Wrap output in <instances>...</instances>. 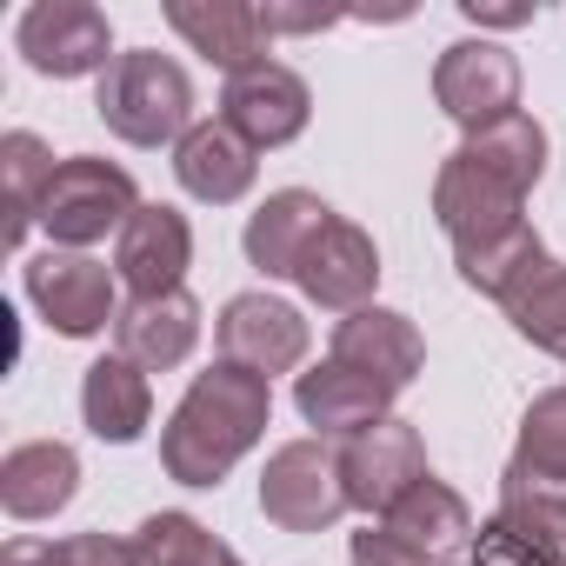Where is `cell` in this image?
Returning a JSON list of instances; mask_svg holds the SVG:
<instances>
[{"instance_id":"4fadbf2b","label":"cell","mask_w":566,"mask_h":566,"mask_svg":"<svg viewBox=\"0 0 566 566\" xmlns=\"http://www.w3.org/2000/svg\"><path fill=\"white\" fill-rule=\"evenodd\" d=\"M294 287H301L314 307H327V314H360V307H374V287H380V247H374V233L334 213L327 233L307 247Z\"/></svg>"},{"instance_id":"8992f818","label":"cell","mask_w":566,"mask_h":566,"mask_svg":"<svg viewBox=\"0 0 566 566\" xmlns=\"http://www.w3.org/2000/svg\"><path fill=\"white\" fill-rule=\"evenodd\" d=\"M14 48L48 81H81V74L114 67V28L94 0H34L14 21Z\"/></svg>"},{"instance_id":"30bf717a","label":"cell","mask_w":566,"mask_h":566,"mask_svg":"<svg viewBox=\"0 0 566 566\" xmlns=\"http://www.w3.org/2000/svg\"><path fill=\"white\" fill-rule=\"evenodd\" d=\"M520 207H526V193L506 187L493 167H480L467 147H453L433 174V220L453 247H473V240H493V233L520 227Z\"/></svg>"},{"instance_id":"f1b7e54d","label":"cell","mask_w":566,"mask_h":566,"mask_svg":"<svg viewBox=\"0 0 566 566\" xmlns=\"http://www.w3.org/2000/svg\"><path fill=\"white\" fill-rule=\"evenodd\" d=\"M506 321H513V334H520L526 347L566 360V266H546L533 287L506 307Z\"/></svg>"},{"instance_id":"1f68e13d","label":"cell","mask_w":566,"mask_h":566,"mask_svg":"<svg viewBox=\"0 0 566 566\" xmlns=\"http://www.w3.org/2000/svg\"><path fill=\"white\" fill-rule=\"evenodd\" d=\"M260 21H266V34H321V28H334L340 14H321V8H260Z\"/></svg>"},{"instance_id":"7a4b0ae2","label":"cell","mask_w":566,"mask_h":566,"mask_svg":"<svg viewBox=\"0 0 566 566\" xmlns=\"http://www.w3.org/2000/svg\"><path fill=\"white\" fill-rule=\"evenodd\" d=\"M94 114L127 147H167V140L180 147V134L193 127V81H187L180 61H167L154 48H134V54H114V67L101 74Z\"/></svg>"},{"instance_id":"484cf974","label":"cell","mask_w":566,"mask_h":566,"mask_svg":"<svg viewBox=\"0 0 566 566\" xmlns=\"http://www.w3.org/2000/svg\"><path fill=\"white\" fill-rule=\"evenodd\" d=\"M54 154H48V140L41 134H28V127H14L8 140H0V193H8V247H21L28 240V227L41 220V200H48V187H54Z\"/></svg>"},{"instance_id":"44dd1931","label":"cell","mask_w":566,"mask_h":566,"mask_svg":"<svg viewBox=\"0 0 566 566\" xmlns=\"http://www.w3.org/2000/svg\"><path fill=\"white\" fill-rule=\"evenodd\" d=\"M81 493V453L67 440H21L0 460V506L14 520H54Z\"/></svg>"},{"instance_id":"4316f807","label":"cell","mask_w":566,"mask_h":566,"mask_svg":"<svg viewBox=\"0 0 566 566\" xmlns=\"http://www.w3.org/2000/svg\"><path fill=\"white\" fill-rule=\"evenodd\" d=\"M467 154H473L480 167H493L506 187L533 193V187H539V174H546V127H539L533 114H506V120H493V127L467 134Z\"/></svg>"},{"instance_id":"2e32d148","label":"cell","mask_w":566,"mask_h":566,"mask_svg":"<svg viewBox=\"0 0 566 566\" xmlns=\"http://www.w3.org/2000/svg\"><path fill=\"white\" fill-rule=\"evenodd\" d=\"M167 28L193 54H207L227 81L273 54V34H266L260 8H247V0H167Z\"/></svg>"},{"instance_id":"6da1fadb","label":"cell","mask_w":566,"mask_h":566,"mask_svg":"<svg viewBox=\"0 0 566 566\" xmlns=\"http://www.w3.org/2000/svg\"><path fill=\"white\" fill-rule=\"evenodd\" d=\"M273 420V387L233 360H213L207 374H193V387L180 394V407L167 413L160 433V467L180 486H220L233 473L240 453L260 447Z\"/></svg>"},{"instance_id":"d6986e66","label":"cell","mask_w":566,"mask_h":566,"mask_svg":"<svg viewBox=\"0 0 566 566\" xmlns=\"http://www.w3.org/2000/svg\"><path fill=\"white\" fill-rule=\"evenodd\" d=\"M253 174H260V147L240 140L227 120H193L174 147V180L207 200V207H233L253 193Z\"/></svg>"},{"instance_id":"f546056e","label":"cell","mask_w":566,"mask_h":566,"mask_svg":"<svg viewBox=\"0 0 566 566\" xmlns=\"http://www.w3.org/2000/svg\"><path fill=\"white\" fill-rule=\"evenodd\" d=\"M48 566H147V559H140V539L67 533V539H48Z\"/></svg>"},{"instance_id":"83f0119b","label":"cell","mask_w":566,"mask_h":566,"mask_svg":"<svg viewBox=\"0 0 566 566\" xmlns=\"http://www.w3.org/2000/svg\"><path fill=\"white\" fill-rule=\"evenodd\" d=\"M134 539H140L147 566H240V553L227 539H213L193 513H147Z\"/></svg>"},{"instance_id":"ac0fdd59","label":"cell","mask_w":566,"mask_h":566,"mask_svg":"<svg viewBox=\"0 0 566 566\" xmlns=\"http://www.w3.org/2000/svg\"><path fill=\"white\" fill-rule=\"evenodd\" d=\"M294 407L314 427V440H354L380 420H394V394L367 374H354L347 360H321L294 380Z\"/></svg>"},{"instance_id":"7c38bea8","label":"cell","mask_w":566,"mask_h":566,"mask_svg":"<svg viewBox=\"0 0 566 566\" xmlns=\"http://www.w3.org/2000/svg\"><path fill=\"white\" fill-rule=\"evenodd\" d=\"M340 480H347V506L387 520V506L427 480V447L407 420H380L340 447Z\"/></svg>"},{"instance_id":"ba28073f","label":"cell","mask_w":566,"mask_h":566,"mask_svg":"<svg viewBox=\"0 0 566 566\" xmlns=\"http://www.w3.org/2000/svg\"><path fill=\"white\" fill-rule=\"evenodd\" d=\"M473 566H566V493L500 486V513L473 533Z\"/></svg>"},{"instance_id":"d4e9b609","label":"cell","mask_w":566,"mask_h":566,"mask_svg":"<svg viewBox=\"0 0 566 566\" xmlns=\"http://www.w3.org/2000/svg\"><path fill=\"white\" fill-rule=\"evenodd\" d=\"M500 486H539V493H566V387L533 394L513 460L500 473Z\"/></svg>"},{"instance_id":"e0dca14e","label":"cell","mask_w":566,"mask_h":566,"mask_svg":"<svg viewBox=\"0 0 566 566\" xmlns=\"http://www.w3.org/2000/svg\"><path fill=\"white\" fill-rule=\"evenodd\" d=\"M334 360H347L354 374L380 380L387 394H407V387L420 380V367H427V340H420V327H413L407 314H394V307H360V314H347V321L334 327Z\"/></svg>"},{"instance_id":"277c9868","label":"cell","mask_w":566,"mask_h":566,"mask_svg":"<svg viewBox=\"0 0 566 566\" xmlns=\"http://www.w3.org/2000/svg\"><path fill=\"white\" fill-rule=\"evenodd\" d=\"M21 287L34 301V314L61 334V340H94L101 327L120 321V273L94 253H67V247H48L28 260L21 273Z\"/></svg>"},{"instance_id":"836d02e7","label":"cell","mask_w":566,"mask_h":566,"mask_svg":"<svg viewBox=\"0 0 566 566\" xmlns=\"http://www.w3.org/2000/svg\"><path fill=\"white\" fill-rule=\"evenodd\" d=\"M0 566H48V539H8Z\"/></svg>"},{"instance_id":"cb8c5ba5","label":"cell","mask_w":566,"mask_h":566,"mask_svg":"<svg viewBox=\"0 0 566 566\" xmlns=\"http://www.w3.org/2000/svg\"><path fill=\"white\" fill-rule=\"evenodd\" d=\"M387 533H400L413 553H427V559H453L460 546H473V513H467V500L447 486V480H420L413 493H400L394 506H387V520H380Z\"/></svg>"},{"instance_id":"5bb4252c","label":"cell","mask_w":566,"mask_h":566,"mask_svg":"<svg viewBox=\"0 0 566 566\" xmlns=\"http://www.w3.org/2000/svg\"><path fill=\"white\" fill-rule=\"evenodd\" d=\"M327 220H334V207H327L321 193H307V187L266 193V200L247 213V233H240L247 266H260L266 280H301V260H307V247L327 233Z\"/></svg>"},{"instance_id":"d6a6232c","label":"cell","mask_w":566,"mask_h":566,"mask_svg":"<svg viewBox=\"0 0 566 566\" xmlns=\"http://www.w3.org/2000/svg\"><path fill=\"white\" fill-rule=\"evenodd\" d=\"M460 14L473 28H526L533 21V8H480V0H460Z\"/></svg>"},{"instance_id":"9c48e42d","label":"cell","mask_w":566,"mask_h":566,"mask_svg":"<svg viewBox=\"0 0 566 566\" xmlns=\"http://www.w3.org/2000/svg\"><path fill=\"white\" fill-rule=\"evenodd\" d=\"M220 120L253 147H287L314 120V87L287 61H260L220 87Z\"/></svg>"},{"instance_id":"603a6c76","label":"cell","mask_w":566,"mask_h":566,"mask_svg":"<svg viewBox=\"0 0 566 566\" xmlns=\"http://www.w3.org/2000/svg\"><path fill=\"white\" fill-rule=\"evenodd\" d=\"M453 266H460V280L473 294H486V301H500V307H513L533 280L553 266L546 260V240L520 220V227H506V233H493V240H473V247H453Z\"/></svg>"},{"instance_id":"7402d4cb","label":"cell","mask_w":566,"mask_h":566,"mask_svg":"<svg viewBox=\"0 0 566 566\" xmlns=\"http://www.w3.org/2000/svg\"><path fill=\"white\" fill-rule=\"evenodd\" d=\"M81 420H87L94 440L134 447V440L147 433V420H154V387H147V374H140L134 360H120V354L94 360L87 380H81Z\"/></svg>"},{"instance_id":"3957f363","label":"cell","mask_w":566,"mask_h":566,"mask_svg":"<svg viewBox=\"0 0 566 566\" xmlns=\"http://www.w3.org/2000/svg\"><path fill=\"white\" fill-rule=\"evenodd\" d=\"M140 207H147V200H140V187H134L127 167H114V160H101V154H67V160L54 167L48 200H41V227H48L54 247L81 253V247H94V240H107V233H127V220H134Z\"/></svg>"},{"instance_id":"ffe728a7","label":"cell","mask_w":566,"mask_h":566,"mask_svg":"<svg viewBox=\"0 0 566 566\" xmlns=\"http://www.w3.org/2000/svg\"><path fill=\"white\" fill-rule=\"evenodd\" d=\"M193 347H200V301H193L187 287H180V294L127 301L120 321H114V354L134 360L140 374H167V367H180Z\"/></svg>"},{"instance_id":"52a82bcc","label":"cell","mask_w":566,"mask_h":566,"mask_svg":"<svg viewBox=\"0 0 566 566\" xmlns=\"http://www.w3.org/2000/svg\"><path fill=\"white\" fill-rule=\"evenodd\" d=\"M433 101L447 120H460L467 134L520 114V61L500 41H453L433 61Z\"/></svg>"},{"instance_id":"5b68a950","label":"cell","mask_w":566,"mask_h":566,"mask_svg":"<svg viewBox=\"0 0 566 566\" xmlns=\"http://www.w3.org/2000/svg\"><path fill=\"white\" fill-rule=\"evenodd\" d=\"M260 513L287 533H327L347 513V480L340 453L327 440H287L260 467Z\"/></svg>"},{"instance_id":"8fae6325","label":"cell","mask_w":566,"mask_h":566,"mask_svg":"<svg viewBox=\"0 0 566 566\" xmlns=\"http://www.w3.org/2000/svg\"><path fill=\"white\" fill-rule=\"evenodd\" d=\"M213 334H220V360H233V367H247L260 380L294 374L307 360V321H301V307L273 301V294H233L220 307Z\"/></svg>"},{"instance_id":"4dcf8cb0","label":"cell","mask_w":566,"mask_h":566,"mask_svg":"<svg viewBox=\"0 0 566 566\" xmlns=\"http://www.w3.org/2000/svg\"><path fill=\"white\" fill-rule=\"evenodd\" d=\"M354 566H433L427 553H413L400 533H387V526H367V533H354Z\"/></svg>"},{"instance_id":"9a60e30c","label":"cell","mask_w":566,"mask_h":566,"mask_svg":"<svg viewBox=\"0 0 566 566\" xmlns=\"http://www.w3.org/2000/svg\"><path fill=\"white\" fill-rule=\"evenodd\" d=\"M187 266H193V227H187V213L167 207V200H147L127 220L120 247H114V273L134 287V301H147V294H180Z\"/></svg>"}]
</instances>
